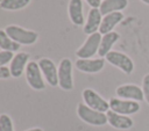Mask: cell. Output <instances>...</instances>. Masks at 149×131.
<instances>
[{
  "instance_id": "cell-3",
  "label": "cell",
  "mask_w": 149,
  "mask_h": 131,
  "mask_svg": "<svg viewBox=\"0 0 149 131\" xmlns=\"http://www.w3.org/2000/svg\"><path fill=\"white\" fill-rule=\"evenodd\" d=\"M101 37L102 36L100 32H94L92 35H88L85 43L77 50L76 52L77 57L79 59H90L91 57H93L99 50Z\"/></svg>"
},
{
  "instance_id": "cell-23",
  "label": "cell",
  "mask_w": 149,
  "mask_h": 131,
  "mask_svg": "<svg viewBox=\"0 0 149 131\" xmlns=\"http://www.w3.org/2000/svg\"><path fill=\"white\" fill-rule=\"evenodd\" d=\"M142 90H143V95L146 101L149 103V74H146L142 81Z\"/></svg>"
},
{
  "instance_id": "cell-27",
  "label": "cell",
  "mask_w": 149,
  "mask_h": 131,
  "mask_svg": "<svg viewBox=\"0 0 149 131\" xmlns=\"http://www.w3.org/2000/svg\"><path fill=\"white\" fill-rule=\"evenodd\" d=\"M143 3H146V5H149V0H141Z\"/></svg>"
},
{
  "instance_id": "cell-9",
  "label": "cell",
  "mask_w": 149,
  "mask_h": 131,
  "mask_svg": "<svg viewBox=\"0 0 149 131\" xmlns=\"http://www.w3.org/2000/svg\"><path fill=\"white\" fill-rule=\"evenodd\" d=\"M38 66L47 82L50 86L56 87L58 85V68H56V65L54 64V61L49 58H42L38 61Z\"/></svg>"
},
{
  "instance_id": "cell-14",
  "label": "cell",
  "mask_w": 149,
  "mask_h": 131,
  "mask_svg": "<svg viewBox=\"0 0 149 131\" xmlns=\"http://www.w3.org/2000/svg\"><path fill=\"white\" fill-rule=\"evenodd\" d=\"M106 115H107V122L115 129L127 130L133 126V119L126 115H120L112 110H108Z\"/></svg>"
},
{
  "instance_id": "cell-28",
  "label": "cell",
  "mask_w": 149,
  "mask_h": 131,
  "mask_svg": "<svg viewBox=\"0 0 149 131\" xmlns=\"http://www.w3.org/2000/svg\"><path fill=\"white\" fill-rule=\"evenodd\" d=\"M1 1H2V0H0V2H1Z\"/></svg>"
},
{
  "instance_id": "cell-18",
  "label": "cell",
  "mask_w": 149,
  "mask_h": 131,
  "mask_svg": "<svg viewBox=\"0 0 149 131\" xmlns=\"http://www.w3.org/2000/svg\"><path fill=\"white\" fill-rule=\"evenodd\" d=\"M128 5V0H102L99 10L101 15H107L114 12H121Z\"/></svg>"
},
{
  "instance_id": "cell-17",
  "label": "cell",
  "mask_w": 149,
  "mask_h": 131,
  "mask_svg": "<svg viewBox=\"0 0 149 131\" xmlns=\"http://www.w3.org/2000/svg\"><path fill=\"white\" fill-rule=\"evenodd\" d=\"M120 35L115 31H111L106 35H102L101 37V42H100V46H99V50H98V54L102 58V57H106L108 52H111V49L112 46L118 42Z\"/></svg>"
},
{
  "instance_id": "cell-11",
  "label": "cell",
  "mask_w": 149,
  "mask_h": 131,
  "mask_svg": "<svg viewBox=\"0 0 149 131\" xmlns=\"http://www.w3.org/2000/svg\"><path fill=\"white\" fill-rule=\"evenodd\" d=\"M123 20V14L121 12H114V13H109L107 15H105L101 20V24L99 28V32L101 35H106L111 31H113V29Z\"/></svg>"
},
{
  "instance_id": "cell-24",
  "label": "cell",
  "mask_w": 149,
  "mask_h": 131,
  "mask_svg": "<svg viewBox=\"0 0 149 131\" xmlns=\"http://www.w3.org/2000/svg\"><path fill=\"white\" fill-rule=\"evenodd\" d=\"M9 77H12L10 70L6 66H0V79H8Z\"/></svg>"
},
{
  "instance_id": "cell-16",
  "label": "cell",
  "mask_w": 149,
  "mask_h": 131,
  "mask_svg": "<svg viewBox=\"0 0 149 131\" xmlns=\"http://www.w3.org/2000/svg\"><path fill=\"white\" fill-rule=\"evenodd\" d=\"M69 16L74 26L84 24L83 14V1L81 0H70L69 2Z\"/></svg>"
},
{
  "instance_id": "cell-15",
  "label": "cell",
  "mask_w": 149,
  "mask_h": 131,
  "mask_svg": "<svg viewBox=\"0 0 149 131\" xmlns=\"http://www.w3.org/2000/svg\"><path fill=\"white\" fill-rule=\"evenodd\" d=\"M28 59H29V54L26 52H19L14 56L9 66L10 74L13 78H19L23 73V70L27 67Z\"/></svg>"
},
{
  "instance_id": "cell-13",
  "label": "cell",
  "mask_w": 149,
  "mask_h": 131,
  "mask_svg": "<svg viewBox=\"0 0 149 131\" xmlns=\"http://www.w3.org/2000/svg\"><path fill=\"white\" fill-rule=\"evenodd\" d=\"M105 66V59H78L76 61V67L85 73H97L101 71Z\"/></svg>"
},
{
  "instance_id": "cell-7",
  "label": "cell",
  "mask_w": 149,
  "mask_h": 131,
  "mask_svg": "<svg viewBox=\"0 0 149 131\" xmlns=\"http://www.w3.org/2000/svg\"><path fill=\"white\" fill-rule=\"evenodd\" d=\"M83 99L85 104L93 110L100 112H107L109 110V102L104 100L98 93H95L91 88H86L83 90Z\"/></svg>"
},
{
  "instance_id": "cell-25",
  "label": "cell",
  "mask_w": 149,
  "mask_h": 131,
  "mask_svg": "<svg viewBox=\"0 0 149 131\" xmlns=\"http://www.w3.org/2000/svg\"><path fill=\"white\" fill-rule=\"evenodd\" d=\"M87 3H88V6L91 7V8H99L100 7V5H101V0H85Z\"/></svg>"
},
{
  "instance_id": "cell-1",
  "label": "cell",
  "mask_w": 149,
  "mask_h": 131,
  "mask_svg": "<svg viewBox=\"0 0 149 131\" xmlns=\"http://www.w3.org/2000/svg\"><path fill=\"white\" fill-rule=\"evenodd\" d=\"M5 31L14 42L19 43L20 45H31L38 38L36 31L27 30L19 26H8L6 27Z\"/></svg>"
},
{
  "instance_id": "cell-2",
  "label": "cell",
  "mask_w": 149,
  "mask_h": 131,
  "mask_svg": "<svg viewBox=\"0 0 149 131\" xmlns=\"http://www.w3.org/2000/svg\"><path fill=\"white\" fill-rule=\"evenodd\" d=\"M77 114L78 117L84 121L87 124L91 125H95V126H100V125H105L107 123V115L105 112H100L97 110L91 109L90 107H87L84 103H79L77 107Z\"/></svg>"
},
{
  "instance_id": "cell-20",
  "label": "cell",
  "mask_w": 149,
  "mask_h": 131,
  "mask_svg": "<svg viewBox=\"0 0 149 131\" xmlns=\"http://www.w3.org/2000/svg\"><path fill=\"white\" fill-rule=\"evenodd\" d=\"M30 0H2L0 2V8L5 10H19L28 6Z\"/></svg>"
},
{
  "instance_id": "cell-22",
  "label": "cell",
  "mask_w": 149,
  "mask_h": 131,
  "mask_svg": "<svg viewBox=\"0 0 149 131\" xmlns=\"http://www.w3.org/2000/svg\"><path fill=\"white\" fill-rule=\"evenodd\" d=\"M13 58H14L13 52H10V51H0V66H5L9 61H12Z\"/></svg>"
},
{
  "instance_id": "cell-5",
  "label": "cell",
  "mask_w": 149,
  "mask_h": 131,
  "mask_svg": "<svg viewBox=\"0 0 149 131\" xmlns=\"http://www.w3.org/2000/svg\"><path fill=\"white\" fill-rule=\"evenodd\" d=\"M26 79L28 85L35 90H42L45 88L44 80L42 78V72L38 63L29 61L26 67Z\"/></svg>"
},
{
  "instance_id": "cell-19",
  "label": "cell",
  "mask_w": 149,
  "mask_h": 131,
  "mask_svg": "<svg viewBox=\"0 0 149 131\" xmlns=\"http://www.w3.org/2000/svg\"><path fill=\"white\" fill-rule=\"evenodd\" d=\"M0 49H2L3 51H17L20 49V44L14 42L7 34L5 30L0 29Z\"/></svg>"
},
{
  "instance_id": "cell-8",
  "label": "cell",
  "mask_w": 149,
  "mask_h": 131,
  "mask_svg": "<svg viewBox=\"0 0 149 131\" xmlns=\"http://www.w3.org/2000/svg\"><path fill=\"white\" fill-rule=\"evenodd\" d=\"M109 109L116 114L127 116V115H132V114L137 112L140 110V104L136 101L112 97L109 100Z\"/></svg>"
},
{
  "instance_id": "cell-12",
  "label": "cell",
  "mask_w": 149,
  "mask_h": 131,
  "mask_svg": "<svg viewBox=\"0 0 149 131\" xmlns=\"http://www.w3.org/2000/svg\"><path fill=\"white\" fill-rule=\"evenodd\" d=\"M101 13L99 8H91L87 15V20L84 24V32L87 35H92L94 32H98L100 24H101Z\"/></svg>"
},
{
  "instance_id": "cell-10",
  "label": "cell",
  "mask_w": 149,
  "mask_h": 131,
  "mask_svg": "<svg viewBox=\"0 0 149 131\" xmlns=\"http://www.w3.org/2000/svg\"><path fill=\"white\" fill-rule=\"evenodd\" d=\"M116 95L120 99L136 101V102H140V101L144 100V95H143L142 88H140L136 85H132V83L119 86L116 88Z\"/></svg>"
},
{
  "instance_id": "cell-21",
  "label": "cell",
  "mask_w": 149,
  "mask_h": 131,
  "mask_svg": "<svg viewBox=\"0 0 149 131\" xmlns=\"http://www.w3.org/2000/svg\"><path fill=\"white\" fill-rule=\"evenodd\" d=\"M0 131H14L13 123L8 115H0Z\"/></svg>"
},
{
  "instance_id": "cell-4",
  "label": "cell",
  "mask_w": 149,
  "mask_h": 131,
  "mask_svg": "<svg viewBox=\"0 0 149 131\" xmlns=\"http://www.w3.org/2000/svg\"><path fill=\"white\" fill-rule=\"evenodd\" d=\"M105 58L109 64L120 68L126 74H130L134 71V63L130 59V57H128L126 53L119 51H111L107 53Z\"/></svg>"
},
{
  "instance_id": "cell-26",
  "label": "cell",
  "mask_w": 149,
  "mask_h": 131,
  "mask_svg": "<svg viewBox=\"0 0 149 131\" xmlns=\"http://www.w3.org/2000/svg\"><path fill=\"white\" fill-rule=\"evenodd\" d=\"M27 131H43V130L40 129V128H34V129H30V130H27Z\"/></svg>"
},
{
  "instance_id": "cell-6",
  "label": "cell",
  "mask_w": 149,
  "mask_h": 131,
  "mask_svg": "<svg viewBox=\"0 0 149 131\" xmlns=\"http://www.w3.org/2000/svg\"><path fill=\"white\" fill-rule=\"evenodd\" d=\"M58 85L64 90H71L73 88L72 63L69 58H64L59 63V66H58Z\"/></svg>"
}]
</instances>
